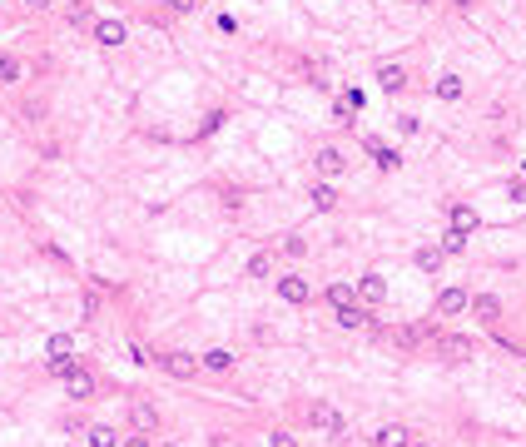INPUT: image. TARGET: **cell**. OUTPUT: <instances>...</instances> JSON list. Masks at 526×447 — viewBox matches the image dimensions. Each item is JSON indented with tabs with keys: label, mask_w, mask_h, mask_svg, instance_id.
Returning <instances> with one entry per match:
<instances>
[{
	"label": "cell",
	"mask_w": 526,
	"mask_h": 447,
	"mask_svg": "<svg viewBox=\"0 0 526 447\" xmlns=\"http://www.w3.org/2000/svg\"><path fill=\"white\" fill-rule=\"evenodd\" d=\"M159 368H164L169 378H194V373L204 368V358H194V353H159Z\"/></svg>",
	"instance_id": "cell-1"
},
{
	"label": "cell",
	"mask_w": 526,
	"mask_h": 447,
	"mask_svg": "<svg viewBox=\"0 0 526 447\" xmlns=\"http://www.w3.org/2000/svg\"><path fill=\"white\" fill-rule=\"evenodd\" d=\"M308 423H313L318 433H328V438H338V433H343V413H338V408H328V403H313V408H308Z\"/></svg>",
	"instance_id": "cell-2"
},
{
	"label": "cell",
	"mask_w": 526,
	"mask_h": 447,
	"mask_svg": "<svg viewBox=\"0 0 526 447\" xmlns=\"http://www.w3.org/2000/svg\"><path fill=\"white\" fill-rule=\"evenodd\" d=\"M437 353H442L447 363H462V358H472V338H462V333H442V338H437Z\"/></svg>",
	"instance_id": "cell-3"
},
{
	"label": "cell",
	"mask_w": 526,
	"mask_h": 447,
	"mask_svg": "<svg viewBox=\"0 0 526 447\" xmlns=\"http://www.w3.org/2000/svg\"><path fill=\"white\" fill-rule=\"evenodd\" d=\"M278 298H283V303H308V298H313V288H308V278L288 273V278H278Z\"/></svg>",
	"instance_id": "cell-4"
},
{
	"label": "cell",
	"mask_w": 526,
	"mask_h": 447,
	"mask_svg": "<svg viewBox=\"0 0 526 447\" xmlns=\"http://www.w3.org/2000/svg\"><path fill=\"white\" fill-rule=\"evenodd\" d=\"M358 298H363L368 308H378V303L388 298V283H383V273H363V283H358Z\"/></svg>",
	"instance_id": "cell-5"
},
{
	"label": "cell",
	"mask_w": 526,
	"mask_h": 447,
	"mask_svg": "<svg viewBox=\"0 0 526 447\" xmlns=\"http://www.w3.org/2000/svg\"><path fill=\"white\" fill-rule=\"evenodd\" d=\"M462 308H472V298H467L462 288H442V293H437V313H442V318H457Z\"/></svg>",
	"instance_id": "cell-6"
},
{
	"label": "cell",
	"mask_w": 526,
	"mask_h": 447,
	"mask_svg": "<svg viewBox=\"0 0 526 447\" xmlns=\"http://www.w3.org/2000/svg\"><path fill=\"white\" fill-rule=\"evenodd\" d=\"M413 443V433L403 428V423H383L378 433H373V447H408Z\"/></svg>",
	"instance_id": "cell-7"
},
{
	"label": "cell",
	"mask_w": 526,
	"mask_h": 447,
	"mask_svg": "<svg viewBox=\"0 0 526 447\" xmlns=\"http://www.w3.org/2000/svg\"><path fill=\"white\" fill-rule=\"evenodd\" d=\"M95 40L114 50V45H124V20H95Z\"/></svg>",
	"instance_id": "cell-8"
},
{
	"label": "cell",
	"mask_w": 526,
	"mask_h": 447,
	"mask_svg": "<svg viewBox=\"0 0 526 447\" xmlns=\"http://www.w3.org/2000/svg\"><path fill=\"white\" fill-rule=\"evenodd\" d=\"M472 313H477L482 323H497V318H502V298H497V293H477V298H472Z\"/></svg>",
	"instance_id": "cell-9"
},
{
	"label": "cell",
	"mask_w": 526,
	"mask_h": 447,
	"mask_svg": "<svg viewBox=\"0 0 526 447\" xmlns=\"http://www.w3.org/2000/svg\"><path fill=\"white\" fill-rule=\"evenodd\" d=\"M65 393H70V398H80V403H85V398H95V378H90V373H85V368H75V373H70V378H65Z\"/></svg>",
	"instance_id": "cell-10"
},
{
	"label": "cell",
	"mask_w": 526,
	"mask_h": 447,
	"mask_svg": "<svg viewBox=\"0 0 526 447\" xmlns=\"http://www.w3.org/2000/svg\"><path fill=\"white\" fill-rule=\"evenodd\" d=\"M129 423H134L139 433H154V428H159V408H154V403H134V408H129Z\"/></svg>",
	"instance_id": "cell-11"
},
{
	"label": "cell",
	"mask_w": 526,
	"mask_h": 447,
	"mask_svg": "<svg viewBox=\"0 0 526 447\" xmlns=\"http://www.w3.org/2000/svg\"><path fill=\"white\" fill-rule=\"evenodd\" d=\"M442 258H447V248H442V243H422V248H418V268H422V273H437V268H442Z\"/></svg>",
	"instance_id": "cell-12"
},
{
	"label": "cell",
	"mask_w": 526,
	"mask_h": 447,
	"mask_svg": "<svg viewBox=\"0 0 526 447\" xmlns=\"http://www.w3.org/2000/svg\"><path fill=\"white\" fill-rule=\"evenodd\" d=\"M447 219H452V228H457V233H472V228H477V209H472V204H452V214H447Z\"/></svg>",
	"instance_id": "cell-13"
},
{
	"label": "cell",
	"mask_w": 526,
	"mask_h": 447,
	"mask_svg": "<svg viewBox=\"0 0 526 447\" xmlns=\"http://www.w3.org/2000/svg\"><path fill=\"white\" fill-rule=\"evenodd\" d=\"M378 85H383L388 95H398V90L408 85V70H403V65H383V70H378Z\"/></svg>",
	"instance_id": "cell-14"
},
{
	"label": "cell",
	"mask_w": 526,
	"mask_h": 447,
	"mask_svg": "<svg viewBox=\"0 0 526 447\" xmlns=\"http://www.w3.org/2000/svg\"><path fill=\"white\" fill-rule=\"evenodd\" d=\"M343 164H348V159H343V149H333V144H323V149H318V169H323L328 179H333V174H343Z\"/></svg>",
	"instance_id": "cell-15"
},
{
	"label": "cell",
	"mask_w": 526,
	"mask_h": 447,
	"mask_svg": "<svg viewBox=\"0 0 526 447\" xmlns=\"http://www.w3.org/2000/svg\"><path fill=\"white\" fill-rule=\"evenodd\" d=\"M338 323H343V328H363V323H368V303H348V308H338Z\"/></svg>",
	"instance_id": "cell-16"
},
{
	"label": "cell",
	"mask_w": 526,
	"mask_h": 447,
	"mask_svg": "<svg viewBox=\"0 0 526 447\" xmlns=\"http://www.w3.org/2000/svg\"><path fill=\"white\" fill-rule=\"evenodd\" d=\"M204 368H209V373H228V368H233V353H228V348H209V353H204Z\"/></svg>",
	"instance_id": "cell-17"
},
{
	"label": "cell",
	"mask_w": 526,
	"mask_h": 447,
	"mask_svg": "<svg viewBox=\"0 0 526 447\" xmlns=\"http://www.w3.org/2000/svg\"><path fill=\"white\" fill-rule=\"evenodd\" d=\"M437 100H447V105L462 100V80H457V75H442V80H437Z\"/></svg>",
	"instance_id": "cell-18"
},
{
	"label": "cell",
	"mask_w": 526,
	"mask_h": 447,
	"mask_svg": "<svg viewBox=\"0 0 526 447\" xmlns=\"http://www.w3.org/2000/svg\"><path fill=\"white\" fill-rule=\"evenodd\" d=\"M45 353H50V358H70V353H75V338H70V333H55L50 343H45Z\"/></svg>",
	"instance_id": "cell-19"
},
{
	"label": "cell",
	"mask_w": 526,
	"mask_h": 447,
	"mask_svg": "<svg viewBox=\"0 0 526 447\" xmlns=\"http://www.w3.org/2000/svg\"><path fill=\"white\" fill-rule=\"evenodd\" d=\"M65 20L70 25H90V0H70L65 5Z\"/></svg>",
	"instance_id": "cell-20"
},
{
	"label": "cell",
	"mask_w": 526,
	"mask_h": 447,
	"mask_svg": "<svg viewBox=\"0 0 526 447\" xmlns=\"http://www.w3.org/2000/svg\"><path fill=\"white\" fill-rule=\"evenodd\" d=\"M368 149L378 154V164H383V169H398V164H403V154H398V149H383L378 139H368Z\"/></svg>",
	"instance_id": "cell-21"
},
{
	"label": "cell",
	"mask_w": 526,
	"mask_h": 447,
	"mask_svg": "<svg viewBox=\"0 0 526 447\" xmlns=\"http://www.w3.org/2000/svg\"><path fill=\"white\" fill-rule=\"evenodd\" d=\"M90 447H119V433L100 423V428H90Z\"/></svg>",
	"instance_id": "cell-22"
},
{
	"label": "cell",
	"mask_w": 526,
	"mask_h": 447,
	"mask_svg": "<svg viewBox=\"0 0 526 447\" xmlns=\"http://www.w3.org/2000/svg\"><path fill=\"white\" fill-rule=\"evenodd\" d=\"M308 199H313V209H323V214H328V209L338 204V194H333V184H318V189H313V194H308Z\"/></svg>",
	"instance_id": "cell-23"
},
{
	"label": "cell",
	"mask_w": 526,
	"mask_h": 447,
	"mask_svg": "<svg viewBox=\"0 0 526 447\" xmlns=\"http://www.w3.org/2000/svg\"><path fill=\"white\" fill-rule=\"evenodd\" d=\"M328 303H333V308H348V303H358V298H353L348 283H333V288H328Z\"/></svg>",
	"instance_id": "cell-24"
},
{
	"label": "cell",
	"mask_w": 526,
	"mask_h": 447,
	"mask_svg": "<svg viewBox=\"0 0 526 447\" xmlns=\"http://www.w3.org/2000/svg\"><path fill=\"white\" fill-rule=\"evenodd\" d=\"M268 268H273L268 253H253V258H248V278H268Z\"/></svg>",
	"instance_id": "cell-25"
},
{
	"label": "cell",
	"mask_w": 526,
	"mask_h": 447,
	"mask_svg": "<svg viewBox=\"0 0 526 447\" xmlns=\"http://www.w3.org/2000/svg\"><path fill=\"white\" fill-rule=\"evenodd\" d=\"M442 248H447V253H462V248H467V233H457V228H447V238H442Z\"/></svg>",
	"instance_id": "cell-26"
},
{
	"label": "cell",
	"mask_w": 526,
	"mask_h": 447,
	"mask_svg": "<svg viewBox=\"0 0 526 447\" xmlns=\"http://www.w3.org/2000/svg\"><path fill=\"white\" fill-rule=\"evenodd\" d=\"M50 373H55V378H70V373H75V358H50Z\"/></svg>",
	"instance_id": "cell-27"
},
{
	"label": "cell",
	"mask_w": 526,
	"mask_h": 447,
	"mask_svg": "<svg viewBox=\"0 0 526 447\" xmlns=\"http://www.w3.org/2000/svg\"><path fill=\"white\" fill-rule=\"evenodd\" d=\"M0 80H20V65L10 55H0Z\"/></svg>",
	"instance_id": "cell-28"
},
{
	"label": "cell",
	"mask_w": 526,
	"mask_h": 447,
	"mask_svg": "<svg viewBox=\"0 0 526 447\" xmlns=\"http://www.w3.org/2000/svg\"><path fill=\"white\" fill-rule=\"evenodd\" d=\"M129 358H134L139 368H144V363H154V353H149V348H139V343H129Z\"/></svg>",
	"instance_id": "cell-29"
},
{
	"label": "cell",
	"mask_w": 526,
	"mask_h": 447,
	"mask_svg": "<svg viewBox=\"0 0 526 447\" xmlns=\"http://www.w3.org/2000/svg\"><path fill=\"white\" fill-rule=\"evenodd\" d=\"M507 194H512V199H517V204H526V179H517V184H512V189H507Z\"/></svg>",
	"instance_id": "cell-30"
},
{
	"label": "cell",
	"mask_w": 526,
	"mask_h": 447,
	"mask_svg": "<svg viewBox=\"0 0 526 447\" xmlns=\"http://www.w3.org/2000/svg\"><path fill=\"white\" fill-rule=\"evenodd\" d=\"M194 5H199V0H169V10H179V15H189Z\"/></svg>",
	"instance_id": "cell-31"
},
{
	"label": "cell",
	"mask_w": 526,
	"mask_h": 447,
	"mask_svg": "<svg viewBox=\"0 0 526 447\" xmlns=\"http://www.w3.org/2000/svg\"><path fill=\"white\" fill-rule=\"evenodd\" d=\"M273 447H298V443H293L288 433H273Z\"/></svg>",
	"instance_id": "cell-32"
},
{
	"label": "cell",
	"mask_w": 526,
	"mask_h": 447,
	"mask_svg": "<svg viewBox=\"0 0 526 447\" xmlns=\"http://www.w3.org/2000/svg\"><path fill=\"white\" fill-rule=\"evenodd\" d=\"M119 447H149V438L139 433V438H124V443H119Z\"/></svg>",
	"instance_id": "cell-33"
},
{
	"label": "cell",
	"mask_w": 526,
	"mask_h": 447,
	"mask_svg": "<svg viewBox=\"0 0 526 447\" xmlns=\"http://www.w3.org/2000/svg\"><path fill=\"white\" fill-rule=\"evenodd\" d=\"M25 5H30V10H45V5H55V0H25Z\"/></svg>",
	"instance_id": "cell-34"
},
{
	"label": "cell",
	"mask_w": 526,
	"mask_h": 447,
	"mask_svg": "<svg viewBox=\"0 0 526 447\" xmlns=\"http://www.w3.org/2000/svg\"><path fill=\"white\" fill-rule=\"evenodd\" d=\"M408 447H427V443H408Z\"/></svg>",
	"instance_id": "cell-35"
},
{
	"label": "cell",
	"mask_w": 526,
	"mask_h": 447,
	"mask_svg": "<svg viewBox=\"0 0 526 447\" xmlns=\"http://www.w3.org/2000/svg\"><path fill=\"white\" fill-rule=\"evenodd\" d=\"M457 5H472V0H457Z\"/></svg>",
	"instance_id": "cell-36"
},
{
	"label": "cell",
	"mask_w": 526,
	"mask_h": 447,
	"mask_svg": "<svg viewBox=\"0 0 526 447\" xmlns=\"http://www.w3.org/2000/svg\"><path fill=\"white\" fill-rule=\"evenodd\" d=\"M164 447H179V443H164Z\"/></svg>",
	"instance_id": "cell-37"
}]
</instances>
